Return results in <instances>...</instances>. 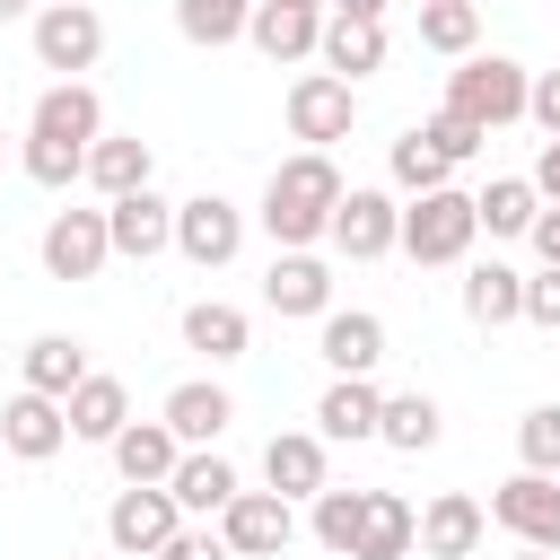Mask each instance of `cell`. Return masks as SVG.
<instances>
[{
  "label": "cell",
  "mask_w": 560,
  "mask_h": 560,
  "mask_svg": "<svg viewBox=\"0 0 560 560\" xmlns=\"http://www.w3.org/2000/svg\"><path fill=\"white\" fill-rule=\"evenodd\" d=\"M96 140H105V105H96V88H88V79H61V88H44V96H35L18 166H26L35 184H79Z\"/></svg>",
  "instance_id": "obj_1"
},
{
  "label": "cell",
  "mask_w": 560,
  "mask_h": 560,
  "mask_svg": "<svg viewBox=\"0 0 560 560\" xmlns=\"http://www.w3.org/2000/svg\"><path fill=\"white\" fill-rule=\"evenodd\" d=\"M341 166L324 158V149H298V158H280L271 166V184H262V236L280 245V254H306L315 236H332V210H341Z\"/></svg>",
  "instance_id": "obj_2"
},
{
  "label": "cell",
  "mask_w": 560,
  "mask_h": 560,
  "mask_svg": "<svg viewBox=\"0 0 560 560\" xmlns=\"http://www.w3.org/2000/svg\"><path fill=\"white\" fill-rule=\"evenodd\" d=\"M525 96H534V70H525V61H508V52H472V61L446 79V114H464V122H481V131L516 122V114H525Z\"/></svg>",
  "instance_id": "obj_3"
},
{
  "label": "cell",
  "mask_w": 560,
  "mask_h": 560,
  "mask_svg": "<svg viewBox=\"0 0 560 560\" xmlns=\"http://www.w3.org/2000/svg\"><path fill=\"white\" fill-rule=\"evenodd\" d=\"M472 236H481V210H472V192H420L411 210H402V254L411 262H464L472 254Z\"/></svg>",
  "instance_id": "obj_4"
},
{
  "label": "cell",
  "mask_w": 560,
  "mask_h": 560,
  "mask_svg": "<svg viewBox=\"0 0 560 560\" xmlns=\"http://www.w3.org/2000/svg\"><path fill=\"white\" fill-rule=\"evenodd\" d=\"M175 254L201 262V271L236 262V254H245V210H236L228 192H192V201H175Z\"/></svg>",
  "instance_id": "obj_5"
},
{
  "label": "cell",
  "mask_w": 560,
  "mask_h": 560,
  "mask_svg": "<svg viewBox=\"0 0 560 560\" xmlns=\"http://www.w3.org/2000/svg\"><path fill=\"white\" fill-rule=\"evenodd\" d=\"M184 534V508H175V490H122L114 508H105V542L122 551V560H158L166 542Z\"/></svg>",
  "instance_id": "obj_6"
},
{
  "label": "cell",
  "mask_w": 560,
  "mask_h": 560,
  "mask_svg": "<svg viewBox=\"0 0 560 560\" xmlns=\"http://www.w3.org/2000/svg\"><path fill=\"white\" fill-rule=\"evenodd\" d=\"M350 122H359V88H350V79H332V70H306V79H289V131H298L306 149H332V140H350Z\"/></svg>",
  "instance_id": "obj_7"
},
{
  "label": "cell",
  "mask_w": 560,
  "mask_h": 560,
  "mask_svg": "<svg viewBox=\"0 0 560 560\" xmlns=\"http://www.w3.org/2000/svg\"><path fill=\"white\" fill-rule=\"evenodd\" d=\"M394 245H402V210H394V192L350 184V192H341V210H332V254L376 262V254H394Z\"/></svg>",
  "instance_id": "obj_8"
},
{
  "label": "cell",
  "mask_w": 560,
  "mask_h": 560,
  "mask_svg": "<svg viewBox=\"0 0 560 560\" xmlns=\"http://www.w3.org/2000/svg\"><path fill=\"white\" fill-rule=\"evenodd\" d=\"M289 534H298V516H289V499H280V490H236V499H228V516H219V542H228L236 560H280V551H289Z\"/></svg>",
  "instance_id": "obj_9"
},
{
  "label": "cell",
  "mask_w": 560,
  "mask_h": 560,
  "mask_svg": "<svg viewBox=\"0 0 560 560\" xmlns=\"http://www.w3.org/2000/svg\"><path fill=\"white\" fill-rule=\"evenodd\" d=\"M490 516L525 542V551H560V481L551 472H516L490 490Z\"/></svg>",
  "instance_id": "obj_10"
},
{
  "label": "cell",
  "mask_w": 560,
  "mask_h": 560,
  "mask_svg": "<svg viewBox=\"0 0 560 560\" xmlns=\"http://www.w3.org/2000/svg\"><path fill=\"white\" fill-rule=\"evenodd\" d=\"M96 52H105V18H96L88 0H70V9H35V61H44V70L79 79V70H96Z\"/></svg>",
  "instance_id": "obj_11"
},
{
  "label": "cell",
  "mask_w": 560,
  "mask_h": 560,
  "mask_svg": "<svg viewBox=\"0 0 560 560\" xmlns=\"http://www.w3.org/2000/svg\"><path fill=\"white\" fill-rule=\"evenodd\" d=\"M105 262H114L105 210H52V228H44V271H52V280H96Z\"/></svg>",
  "instance_id": "obj_12"
},
{
  "label": "cell",
  "mask_w": 560,
  "mask_h": 560,
  "mask_svg": "<svg viewBox=\"0 0 560 560\" xmlns=\"http://www.w3.org/2000/svg\"><path fill=\"white\" fill-rule=\"evenodd\" d=\"M481 534H490V508H481L472 490H438V499L420 508V560H472Z\"/></svg>",
  "instance_id": "obj_13"
},
{
  "label": "cell",
  "mask_w": 560,
  "mask_h": 560,
  "mask_svg": "<svg viewBox=\"0 0 560 560\" xmlns=\"http://www.w3.org/2000/svg\"><path fill=\"white\" fill-rule=\"evenodd\" d=\"M0 446H9L18 464H44V455L70 446V411H61L52 394H9V402H0Z\"/></svg>",
  "instance_id": "obj_14"
},
{
  "label": "cell",
  "mask_w": 560,
  "mask_h": 560,
  "mask_svg": "<svg viewBox=\"0 0 560 560\" xmlns=\"http://www.w3.org/2000/svg\"><path fill=\"white\" fill-rule=\"evenodd\" d=\"M105 228H114V254H122V262H149V254L175 245V201L122 192V201H105Z\"/></svg>",
  "instance_id": "obj_15"
},
{
  "label": "cell",
  "mask_w": 560,
  "mask_h": 560,
  "mask_svg": "<svg viewBox=\"0 0 560 560\" xmlns=\"http://www.w3.org/2000/svg\"><path fill=\"white\" fill-rule=\"evenodd\" d=\"M262 306L271 315H332V271L315 262V254H271V271H262Z\"/></svg>",
  "instance_id": "obj_16"
},
{
  "label": "cell",
  "mask_w": 560,
  "mask_h": 560,
  "mask_svg": "<svg viewBox=\"0 0 560 560\" xmlns=\"http://www.w3.org/2000/svg\"><path fill=\"white\" fill-rule=\"evenodd\" d=\"M315 350H324L332 376H368V368L385 359V315H368V306H332L324 332H315Z\"/></svg>",
  "instance_id": "obj_17"
},
{
  "label": "cell",
  "mask_w": 560,
  "mask_h": 560,
  "mask_svg": "<svg viewBox=\"0 0 560 560\" xmlns=\"http://www.w3.org/2000/svg\"><path fill=\"white\" fill-rule=\"evenodd\" d=\"M175 438H184V455L192 446H219V429L236 420V402H228V385H210V376H184L175 394H166V411H158Z\"/></svg>",
  "instance_id": "obj_18"
},
{
  "label": "cell",
  "mask_w": 560,
  "mask_h": 560,
  "mask_svg": "<svg viewBox=\"0 0 560 560\" xmlns=\"http://www.w3.org/2000/svg\"><path fill=\"white\" fill-rule=\"evenodd\" d=\"M175 464H184V438H175L166 420H131V429L114 438V472H122V481H140V490H166V481H175Z\"/></svg>",
  "instance_id": "obj_19"
},
{
  "label": "cell",
  "mask_w": 560,
  "mask_h": 560,
  "mask_svg": "<svg viewBox=\"0 0 560 560\" xmlns=\"http://www.w3.org/2000/svg\"><path fill=\"white\" fill-rule=\"evenodd\" d=\"M262 481L280 490V499H324L332 481H324V438L315 429H280L271 446H262Z\"/></svg>",
  "instance_id": "obj_20"
},
{
  "label": "cell",
  "mask_w": 560,
  "mask_h": 560,
  "mask_svg": "<svg viewBox=\"0 0 560 560\" xmlns=\"http://www.w3.org/2000/svg\"><path fill=\"white\" fill-rule=\"evenodd\" d=\"M376 420H385V394H376L368 376H332L324 402H315V438H341V446L376 438Z\"/></svg>",
  "instance_id": "obj_21"
},
{
  "label": "cell",
  "mask_w": 560,
  "mask_h": 560,
  "mask_svg": "<svg viewBox=\"0 0 560 560\" xmlns=\"http://www.w3.org/2000/svg\"><path fill=\"white\" fill-rule=\"evenodd\" d=\"M166 490H175V508H184V516H228V499H236L245 481H236V464H228L219 446H192V455L175 464V481H166Z\"/></svg>",
  "instance_id": "obj_22"
},
{
  "label": "cell",
  "mask_w": 560,
  "mask_h": 560,
  "mask_svg": "<svg viewBox=\"0 0 560 560\" xmlns=\"http://www.w3.org/2000/svg\"><path fill=\"white\" fill-rule=\"evenodd\" d=\"M245 35L262 44V61H306V52H324V9H289V0H262Z\"/></svg>",
  "instance_id": "obj_23"
},
{
  "label": "cell",
  "mask_w": 560,
  "mask_h": 560,
  "mask_svg": "<svg viewBox=\"0 0 560 560\" xmlns=\"http://www.w3.org/2000/svg\"><path fill=\"white\" fill-rule=\"evenodd\" d=\"M88 376H96V368H88V341H70V332H35V341H26V394L70 402Z\"/></svg>",
  "instance_id": "obj_24"
},
{
  "label": "cell",
  "mask_w": 560,
  "mask_h": 560,
  "mask_svg": "<svg viewBox=\"0 0 560 560\" xmlns=\"http://www.w3.org/2000/svg\"><path fill=\"white\" fill-rule=\"evenodd\" d=\"M149 166H158V158H149V140H140V131H105V140L88 149V184H96L105 201L149 192Z\"/></svg>",
  "instance_id": "obj_25"
},
{
  "label": "cell",
  "mask_w": 560,
  "mask_h": 560,
  "mask_svg": "<svg viewBox=\"0 0 560 560\" xmlns=\"http://www.w3.org/2000/svg\"><path fill=\"white\" fill-rule=\"evenodd\" d=\"M464 315H472L481 332L516 324V315H525V271H516V262H472V271H464Z\"/></svg>",
  "instance_id": "obj_26"
},
{
  "label": "cell",
  "mask_w": 560,
  "mask_h": 560,
  "mask_svg": "<svg viewBox=\"0 0 560 560\" xmlns=\"http://www.w3.org/2000/svg\"><path fill=\"white\" fill-rule=\"evenodd\" d=\"M245 341H254L245 306H228V298H192V306H184V350H201V359H245Z\"/></svg>",
  "instance_id": "obj_27"
},
{
  "label": "cell",
  "mask_w": 560,
  "mask_h": 560,
  "mask_svg": "<svg viewBox=\"0 0 560 560\" xmlns=\"http://www.w3.org/2000/svg\"><path fill=\"white\" fill-rule=\"evenodd\" d=\"M61 411H70V438H96V446H114V438L131 429V394H122V376H88Z\"/></svg>",
  "instance_id": "obj_28"
},
{
  "label": "cell",
  "mask_w": 560,
  "mask_h": 560,
  "mask_svg": "<svg viewBox=\"0 0 560 560\" xmlns=\"http://www.w3.org/2000/svg\"><path fill=\"white\" fill-rule=\"evenodd\" d=\"M324 70L332 79H368V70H385V26H368V18H324Z\"/></svg>",
  "instance_id": "obj_29"
},
{
  "label": "cell",
  "mask_w": 560,
  "mask_h": 560,
  "mask_svg": "<svg viewBox=\"0 0 560 560\" xmlns=\"http://www.w3.org/2000/svg\"><path fill=\"white\" fill-rule=\"evenodd\" d=\"M411 551H420V516H411V499L368 490V534H359V560H411Z\"/></svg>",
  "instance_id": "obj_30"
},
{
  "label": "cell",
  "mask_w": 560,
  "mask_h": 560,
  "mask_svg": "<svg viewBox=\"0 0 560 560\" xmlns=\"http://www.w3.org/2000/svg\"><path fill=\"white\" fill-rule=\"evenodd\" d=\"M254 9L262 0H175V35L201 44V52H219V44H236L254 26Z\"/></svg>",
  "instance_id": "obj_31"
},
{
  "label": "cell",
  "mask_w": 560,
  "mask_h": 560,
  "mask_svg": "<svg viewBox=\"0 0 560 560\" xmlns=\"http://www.w3.org/2000/svg\"><path fill=\"white\" fill-rule=\"evenodd\" d=\"M472 210H481V228H490V236H534L542 192H534V175H499L490 192H472Z\"/></svg>",
  "instance_id": "obj_32"
},
{
  "label": "cell",
  "mask_w": 560,
  "mask_h": 560,
  "mask_svg": "<svg viewBox=\"0 0 560 560\" xmlns=\"http://www.w3.org/2000/svg\"><path fill=\"white\" fill-rule=\"evenodd\" d=\"M438 420H446V411H438L429 394H385V420H376V438H385L394 455H429V446H438Z\"/></svg>",
  "instance_id": "obj_33"
},
{
  "label": "cell",
  "mask_w": 560,
  "mask_h": 560,
  "mask_svg": "<svg viewBox=\"0 0 560 560\" xmlns=\"http://www.w3.org/2000/svg\"><path fill=\"white\" fill-rule=\"evenodd\" d=\"M306 525H315V542H324L332 560H359V534H368V490H324Z\"/></svg>",
  "instance_id": "obj_34"
},
{
  "label": "cell",
  "mask_w": 560,
  "mask_h": 560,
  "mask_svg": "<svg viewBox=\"0 0 560 560\" xmlns=\"http://www.w3.org/2000/svg\"><path fill=\"white\" fill-rule=\"evenodd\" d=\"M420 44L446 52V61H472V44H481V9H472V0H420Z\"/></svg>",
  "instance_id": "obj_35"
},
{
  "label": "cell",
  "mask_w": 560,
  "mask_h": 560,
  "mask_svg": "<svg viewBox=\"0 0 560 560\" xmlns=\"http://www.w3.org/2000/svg\"><path fill=\"white\" fill-rule=\"evenodd\" d=\"M446 175H455V166H446V149H438V140H429V131L411 122V131L394 140V184H402V192L420 201V192H446Z\"/></svg>",
  "instance_id": "obj_36"
},
{
  "label": "cell",
  "mask_w": 560,
  "mask_h": 560,
  "mask_svg": "<svg viewBox=\"0 0 560 560\" xmlns=\"http://www.w3.org/2000/svg\"><path fill=\"white\" fill-rule=\"evenodd\" d=\"M516 455H525V472H560V402H534L516 420Z\"/></svg>",
  "instance_id": "obj_37"
},
{
  "label": "cell",
  "mask_w": 560,
  "mask_h": 560,
  "mask_svg": "<svg viewBox=\"0 0 560 560\" xmlns=\"http://www.w3.org/2000/svg\"><path fill=\"white\" fill-rule=\"evenodd\" d=\"M420 131H429V140H438V149H446V166H464V158H472V149H481V140H490V131H481V122H464V114H446V105H438V114H429V122H420Z\"/></svg>",
  "instance_id": "obj_38"
},
{
  "label": "cell",
  "mask_w": 560,
  "mask_h": 560,
  "mask_svg": "<svg viewBox=\"0 0 560 560\" xmlns=\"http://www.w3.org/2000/svg\"><path fill=\"white\" fill-rule=\"evenodd\" d=\"M525 324L560 332V271H534V280H525Z\"/></svg>",
  "instance_id": "obj_39"
},
{
  "label": "cell",
  "mask_w": 560,
  "mask_h": 560,
  "mask_svg": "<svg viewBox=\"0 0 560 560\" xmlns=\"http://www.w3.org/2000/svg\"><path fill=\"white\" fill-rule=\"evenodd\" d=\"M525 114H534V122L560 140V70H534V96H525Z\"/></svg>",
  "instance_id": "obj_40"
},
{
  "label": "cell",
  "mask_w": 560,
  "mask_h": 560,
  "mask_svg": "<svg viewBox=\"0 0 560 560\" xmlns=\"http://www.w3.org/2000/svg\"><path fill=\"white\" fill-rule=\"evenodd\" d=\"M158 560H236V551H228V542H219V525H210V534H175Z\"/></svg>",
  "instance_id": "obj_41"
},
{
  "label": "cell",
  "mask_w": 560,
  "mask_h": 560,
  "mask_svg": "<svg viewBox=\"0 0 560 560\" xmlns=\"http://www.w3.org/2000/svg\"><path fill=\"white\" fill-rule=\"evenodd\" d=\"M534 254H542V271H560V201H542V219H534Z\"/></svg>",
  "instance_id": "obj_42"
},
{
  "label": "cell",
  "mask_w": 560,
  "mask_h": 560,
  "mask_svg": "<svg viewBox=\"0 0 560 560\" xmlns=\"http://www.w3.org/2000/svg\"><path fill=\"white\" fill-rule=\"evenodd\" d=\"M534 192L560 201V140H542V158H534Z\"/></svg>",
  "instance_id": "obj_43"
},
{
  "label": "cell",
  "mask_w": 560,
  "mask_h": 560,
  "mask_svg": "<svg viewBox=\"0 0 560 560\" xmlns=\"http://www.w3.org/2000/svg\"><path fill=\"white\" fill-rule=\"evenodd\" d=\"M332 18H368V26H385V0H332Z\"/></svg>",
  "instance_id": "obj_44"
},
{
  "label": "cell",
  "mask_w": 560,
  "mask_h": 560,
  "mask_svg": "<svg viewBox=\"0 0 560 560\" xmlns=\"http://www.w3.org/2000/svg\"><path fill=\"white\" fill-rule=\"evenodd\" d=\"M26 9H44V0H0V18H26Z\"/></svg>",
  "instance_id": "obj_45"
},
{
  "label": "cell",
  "mask_w": 560,
  "mask_h": 560,
  "mask_svg": "<svg viewBox=\"0 0 560 560\" xmlns=\"http://www.w3.org/2000/svg\"><path fill=\"white\" fill-rule=\"evenodd\" d=\"M289 9H332V0H289Z\"/></svg>",
  "instance_id": "obj_46"
},
{
  "label": "cell",
  "mask_w": 560,
  "mask_h": 560,
  "mask_svg": "<svg viewBox=\"0 0 560 560\" xmlns=\"http://www.w3.org/2000/svg\"><path fill=\"white\" fill-rule=\"evenodd\" d=\"M516 560H560V551H516Z\"/></svg>",
  "instance_id": "obj_47"
},
{
  "label": "cell",
  "mask_w": 560,
  "mask_h": 560,
  "mask_svg": "<svg viewBox=\"0 0 560 560\" xmlns=\"http://www.w3.org/2000/svg\"><path fill=\"white\" fill-rule=\"evenodd\" d=\"M44 9H70V0H44Z\"/></svg>",
  "instance_id": "obj_48"
},
{
  "label": "cell",
  "mask_w": 560,
  "mask_h": 560,
  "mask_svg": "<svg viewBox=\"0 0 560 560\" xmlns=\"http://www.w3.org/2000/svg\"><path fill=\"white\" fill-rule=\"evenodd\" d=\"M70 560H79V551H70Z\"/></svg>",
  "instance_id": "obj_49"
},
{
  "label": "cell",
  "mask_w": 560,
  "mask_h": 560,
  "mask_svg": "<svg viewBox=\"0 0 560 560\" xmlns=\"http://www.w3.org/2000/svg\"><path fill=\"white\" fill-rule=\"evenodd\" d=\"M0 140H9V131H0Z\"/></svg>",
  "instance_id": "obj_50"
}]
</instances>
